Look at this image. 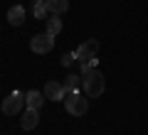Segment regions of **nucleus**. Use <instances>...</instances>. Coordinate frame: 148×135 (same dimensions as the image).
I'll return each instance as SVG.
<instances>
[{
    "label": "nucleus",
    "instance_id": "nucleus-8",
    "mask_svg": "<svg viewBox=\"0 0 148 135\" xmlns=\"http://www.w3.org/2000/svg\"><path fill=\"white\" fill-rule=\"evenodd\" d=\"M25 17H27V10H25V5H12L10 10H8V22H10L12 27L22 25V22H25Z\"/></svg>",
    "mask_w": 148,
    "mask_h": 135
},
{
    "label": "nucleus",
    "instance_id": "nucleus-4",
    "mask_svg": "<svg viewBox=\"0 0 148 135\" xmlns=\"http://www.w3.org/2000/svg\"><path fill=\"white\" fill-rule=\"evenodd\" d=\"M52 47H54V37L52 35H35L30 39V49L35 54H47V52H52Z\"/></svg>",
    "mask_w": 148,
    "mask_h": 135
},
{
    "label": "nucleus",
    "instance_id": "nucleus-9",
    "mask_svg": "<svg viewBox=\"0 0 148 135\" xmlns=\"http://www.w3.org/2000/svg\"><path fill=\"white\" fill-rule=\"evenodd\" d=\"M45 7L49 10V15H64L69 10V0H45Z\"/></svg>",
    "mask_w": 148,
    "mask_h": 135
},
{
    "label": "nucleus",
    "instance_id": "nucleus-5",
    "mask_svg": "<svg viewBox=\"0 0 148 135\" xmlns=\"http://www.w3.org/2000/svg\"><path fill=\"white\" fill-rule=\"evenodd\" d=\"M96 52H99V42H96V39H86L74 54H77V59H79V62H86V59H94Z\"/></svg>",
    "mask_w": 148,
    "mask_h": 135
},
{
    "label": "nucleus",
    "instance_id": "nucleus-3",
    "mask_svg": "<svg viewBox=\"0 0 148 135\" xmlns=\"http://www.w3.org/2000/svg\"><path fill=\"white\" fill-rule=\"evenodd\" d=\"M22 106H25V96H22L20 91H12L10 96L3 98V113L5 115H17L22 111Z\"/></svg>",
    "mask_w": 148,
    "mask_h": 135
},
{
    "label": "nucleus",
    "instance_id": "nucleus-7",
    "mask_svg": "<svg viewBox=\"0 0 148 135\" xmlns=\"http://www.w3.org/2000/svg\"><path fill=\"white\" fill-rule=\"evenodd\" d=\"M45 98H49V101H64V86L59 81H47V83H45Z\"/></svg>",
    "mask_w": 148,
    "mask_h": 135
},
{
    "label": "nucleus",
    "instance_id": "nucleus-14",
    "mask_svg": "<svg viewBox=\"0 0 148 135\" xmlns=\"http://www.w3.org/2000/svg\"><path fill=\"white\" fill-rule=\"evenodd\" d=\"M74 59H77V54H74V52L62 54V66H72V64H74Z\"/></svg>",
    "mask_w": 148,
    "mask_h": 135
},
{
    "label": "nucleus",
    "instance_id": "nucleus-15",
    "mask_svg": "<svg viewBox=\"0 0 148 135\" xmlns=\"http://www.w3.org/2000/svg\"><path fill=\"white\" fill-rule=\"evenodd\" d=\"M32 3H35V5H37V3H45V0H32Z\"/></svg>",
    "mask_w": 148,
    "mask_h": 135
},
{
    "label": "nucleus",
    "instance_id": "nucleus-13",
    "mask_svg": "<svg viewBox=\"0 0 148 135\" xmlns=\"http://www.w3.org/2000/svg\"><path fill=\"white\" fill-rule=\"evenodd\" d=\"M32 15H35L37 20H47V17H49V10L45 7V3H37V5L32 7Z\"/></svg>",
    "mask_w": 148,
    "mask_h": 135
},
{
    "label": "nucleus",
    "instance_id": "nucleus-11",
    "mask_svg": "<svg viewBox=\"0 0 148 135\" xmlns=\"http://www.w3.org/2000/svg\"><path fill=\"white\" fill-rule=\"evenodd\" d=\"M64 96L67 94H72V91H79V86H82V76H77V74H69L67 79H64Z\"/></svg>",
    "mask_w": 148,
    "mask_h": 135
},
{
    "label": "nucleus",
    "instance_id": "nucleus-12",
    "mask_svg": "<svg viewBox=\"0 0 148 135\" xmlns=\"http://www.w3.org/2000/svg\"><path fill=\"white\" fill-rule=\"evenodd\" d=\"M45 22H47V35L57 37L59 32H62V20H59V15H49Z\"/></svg>",
    "mask_w": 148,
    "mask_h": 135
},
{
    "label": "nucleus",
    "instance_id": "nucleus-1",
    "mask_svg": "<svg viewBox=\"0 0 148 135\" xmlns=\"http://www.w3.org/2000/svg\"><path fill=\"white\" fill-rule=\"evenodd\" d=\"M82 88H84L86 98H99L106 88V79L99 69H89V71L82 74Z\"/></svg>",
    "mask_w": 148,
    "mask_h": 135
},
{
    "label": "nucleus",
    "instance_id": "nucleus-2",
    "mask_svg": "<svg viewBox=\"0 0 148 135\" xmlns=\"http://www.w3.org/2000/svg\"><path fill=\"white\" fill-rule=\"evenodd\" d=\"M64 108L69 115H84L89 111V98H84V94H79V91H72L64 96Z\"/></svg>",
    "mask_w": 148,
    "mask_h": 135
},
{
    "label": "nucleus",
    "instance_id": "nucleus-10",
    "mask_svg": "<svg viewBox=\"0 0 148 135\" xmlns=\"http://www.w3.org/2000/svg\"><path fill=\"white\" fill-rule=\"evenodd\" d=\"M42 101H45L42 91H35V88H32V91H27V94H25V106H27V108H37V111H40Z\"/></svg>",
    "mask_w": 148,
    "mask_h": 135
},
{
    "label": "nucleus",
    "instance_id": "nucleus-6",
    "mask_svg": "<svg viewBox=\"0 0 148 135\" xmlns=\"http://www.w3.org/2000/svg\"><path fill=\"white\" fill-rule=\"evenodd\" d=\"M37 123H40V111L37 108H25V113H22V118H20L22 130H35Z\"/></svg>",
    "mask_w": 148,
    "mask_h": 135
}]
</instances>
